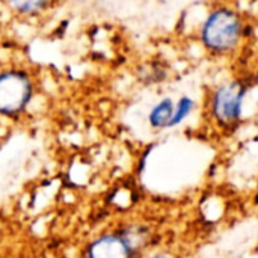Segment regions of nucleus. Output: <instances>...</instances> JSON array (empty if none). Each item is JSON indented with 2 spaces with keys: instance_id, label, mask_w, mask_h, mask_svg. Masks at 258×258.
Masks as SVG:
<instances>
[{
  "instance_id": "1",
  "label": "nucleus",
  "mask_w": 258,
  "mask_h": 258,
  "mask_svg": "<svg viewBox=\"0 0 258 258\" xmlns=\"http://www.w3.org/2000/svg\"><path fill=\"white\" fill-rule=\"evenodd\" d=\"M201 36L209 48L215 51H228L237 45L242 36V21L231 9H216L207 17Z\"/></svg>"
},
{
  "instance_id": "2",
  "label": "nucleus",
  "mask_w": 258,
  "mask_h": 258,
  "mask_svg": "<svg viewBox=\"0 0 258 258\" xmlns=\"http://www.w3.org/2000/svg\"><path fill=\"white\" fill-rule=\"evenodd\" d=\"M147 236L148 233L142 227L103 234L88 246L86 258H135L138 251L144 248Z\"/></svg>"
},
{
  "instance_id": "3",
  "label": "nucleus",
  "mask_w": 258,
  "mask_h": 258,
  "mask_svg": "<svg viewBox=\"0 0 258 258\" xmlns=\"http://www.w3.org/2000/svg\"><path fill=\"white\" fill-rule=\"evenodd\" d=\"M32 98V82L23 71H5L0 74V113L17 115Z\"/></svg>"
},
{
  "instance_id": "4",
  "label": "nucleus",
  "mask_w": 258,
  "mask_h": 258,
  "mask_svg": "<svg viewBox=\"0 0 258 258\" xmlns=\"http://www.w3.org/2000/svg\"><path fill=\"white\" fill-rule=\"evenodd\" d=\"M248 92V85L231 82L221 86L212 100V112L221 125L230 127L239 122L243 112V101Z\"/></svg>"
},
{
  "instance_id": "5",
  "label": "nucleus",
  "mask_w": 258,
  "mask_h": 258,
  "mask_svg": "<svg viewBox=\"0 0 258 258\" xmlns=\"http://www.w3.org/2000/svg\"><path fill=\"white\" fill-rule=\"evenodd\" d=\"M174 106L175 104L171 98H165L159 101L148 115L150 125L153 128H168V124L174 113Z\"/></svg>"
},
{
  "instance_id": "6",
  "label": "nucleus",
  "mask_w": 258,
  "mask_h": 258,
  "mask_svg": "<svg viewBox=\"0 0 258 258\" xmlns=\"http://www.w3.org/2000/svg\"><path fill=\"white\" fill-rule=\"evenodd\" d=\"M194 106H195V103H194L192 98H189V97H181V98L178 100V103L174 106V113H172V118H171V121H169V124H168V128L175 127V125H178L180 122H183V121L190 115V112L194 110Z\"/></svg>"
},
{
  "instance_id": "7",
  "label": "nucleus",
  "mask_w": 258,
  "mask_h": 258,
  "mask_svg": "<svg viewBox=\"0 0 258 258\" xmlns=\"http://www.w3.org/2000/svg\"><path fill=\"white\" fill-rule=\"evenodd\" d=\"M48 0H11V5L20 12H33L45 6Z\"/></svg>"
},
{
  "instance_id": "8",
  "label": "nucleus",
  "mask_w": 258,
  "mask_h": 258,
  "mask_svg": "<svg viewBox=\"0 0 258 258\" xmlns=\"http://www.w3.org/2000/svg\"><path fill=\"white\" fill-rule=\"evenodd\" d=\"M150 258H172L169 257V255H166V254H157V255H153V257Z\"/></svg>"
}]
</instances>
